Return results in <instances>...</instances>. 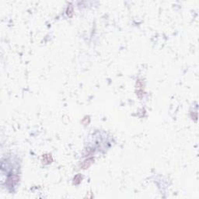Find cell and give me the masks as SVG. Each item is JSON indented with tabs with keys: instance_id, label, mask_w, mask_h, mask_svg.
<instances>
[{
	"instance_id": "6da1fadb",
	"label": "cell",
	"mask_w": 199,
	"mask_h": 199,
	"mask_svg": "<svg viewBox=\"0 0 199 199\" xmlns=\"http://www.w3.org/2000/svg\"><path fill=\"white\" fill-rule=\"evenodd\" d=\"M18 180H19V177L16 174L11 173L8 176V177L6 179V184L10 187H13L15 184H17Z\"/></svg>"
},
{
	"instance_id": "7a4b0ae2",
	"label": "cell",
	"mask_w": 199,
	"mask_h": 199,
	"mask_svg": "<svg viewBox=\"0 0 199 199\" xmlns=\"http://www.w3.org/2000/svg\"><path fill=\"white\" fill-rule=\"evenodd\" d=\"M93 161H94V159H93V158L86 159V160L83 162V163H82V165H81L82 169H86V168H88L89 167H90L91 164L93 163Z\"/></svg>"
},
{
	"instance_id": "3957f363",
	"label": "cell",
	"mask_w": 199,
	"mask_h": 199,
	"mask_svg": "<svg viewBox=\"0 0 199 199\" xmlns=\"http://www.w3.org/2000/svg\"><path fill=\"white\" fill-rule=\"evenodd\" d=\"M43 161H44V163H46V164H49V163H51L52 162V156L50 155V154H44L43 155Z\"/></svg>"
},
{
	"instance_id": "277c9868",
	"label": "cell",
	"mask_w": 199,
	"mask_h": 199,
	"mask_svg": "<svg viewBox=\"0 0 199 199\" xmlns=\"http://www.w3.org/2000/svg\"><path fill=\"white\" fill-rule=\"evenodd\" d=\"M82 177L81 176V174H77V175L75 176L74 179H73V184H79L82 181Z\"/></svg>"
},
{
	"instance_id": "5b68a950",
	"label": "cell",
	"mask_w": 199,
	"mask_h": 199,
	"mask_svg": "<svg viewBox=\"0 0 199 199\" xmlns=\"http://www.w3.org/2000/svg\"><path fill=\"white\" fill-rule=\"evenodd\" d=\"M66 14H67V16H69V17L72 16V15H73V7H72V6L71 4H69V5L68 6V7H67Z\"/></svg>"
}]
</instances>
